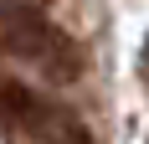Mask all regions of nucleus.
Here are the masks:
<instances>
[{
    "label": "nucleus",
    "instance_id": "1",
    "mask_svg": "<svg viewBox=\"0 0 149 144\" xmlns=\"http://www.w3.org/2000/svg\"><path fill=\"white\" fill-rule=\"evenodd\" d=\"M0 36H5V46H10L26 67L41 72L46 82H77V77H82V46H77L62 26H52L41 10H31V5H5Z\"/></svg>",
    "mask_w": 149,
    "mask_h": 144
},
{
    "label": "nucleus",
    "instance_id": "2",
    "mask_svg": "<svg viewBox=\"0 0 149 144\" xmlns=\"http://www.w3.org/2000/svg\"><path fill=\"white\" fill-rule=\"evenodd\" d=\"M144 77H149V36H144Z\"/></svg>",
    "mask_w": 149,
    "mask_h": 144
}]
</instances>
